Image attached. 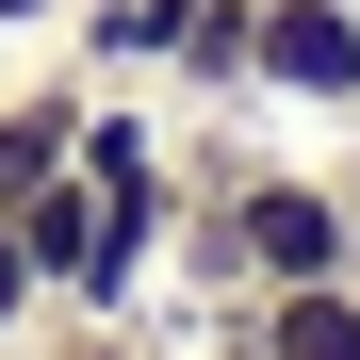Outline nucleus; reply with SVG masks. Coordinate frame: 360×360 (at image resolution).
<instances>
[{"label": "nucleus", "instance_id": "obj_1", "mask_svg": "<svg viewBox=\"0 0 360 360\" xmlns=\"http://www.w3.org/2000/svg\"><path fill=\"white\" fill-rule=\"evenodd\" d=\"M262 98L360 115V0H262Z\"/></svg>", "mask_w": 360, "mask_h": 360}, {"label": "nucleus", "instance_id": "obj_2", "mask_svg": "<svg viewBox=\"0 0 360 360\" xmlns=\"http://www.w3.org/2000/svg\"><path fill=\"white\" fill-rule=\"evenodd\" d=\"M66 164H82V66H49V82L0 98V213H33Z\"/></svg>", "mask_w": 360, "mask_h": 360}, {"label": "nucleus", "instance_id": "obj_3", "mask_svg": "<svg viewBox=\"0 0 360 360\" xmlns=\"http://www.w3.org/2000/svg\"><path fill=\"white\" fill-rule=\"evenodd\" d=\"M164 82L180 98H262V0H180L164 17Z\"/></svg>", "mask_w": 360, "mask_h": 360}, {"label": "nucleus", "instance_id": "obj_4", "mask_svg": "<svg viewBox=\"0 0 360 360\" xmlns=\"http://www.w3.org/2000/svg\"><path fill=\"white\" fill-rule=\"evenodd\" d=\"M246 328H262V360H360V278H278V295H246Z\"/></svg>", "mask_w": 360, "mask_h": 360}, {"label": "nucleus", "instance_id": "obj_5", "mask_svg": "<svg viewBox=\"0 0 360 360\" xmlns=\"http://www.w3.org/2000/svg\"><path fill=\"white\" fill-rule=\"evenodd\" d=\"M164 17H180V0H66L82 82H164Z\"/></svg>", "mask_w": 360, "mask_h": 360}, {"label": "nucleus", "instance_id": "obj_6", "mask_svg": "<svg viewBox=\"0 0 360 360\" xmlns=\"http://www.w3.org/2000/svg\"><path fill=\"white\" fill-rule=\"evenodd\" d=\"M49 328V278H33V246H17V213H0V344H33Z\"/></svg>", "mask_w": 360, "mask_h": 360}, {"label": "nucleus", "instance_id": "obj_7", "mask_svg": "<svg viewBox=\"0 0 360 360\" xmlns=\"http://www.w3.org/2000/svg\"><path fill=\"white\" fill-rule=\"evenodd\" d=\"M33 344H49V360H164V344H148V328H82V311H49V328H33Z\"/></svg>", "mask_w": 360, "mask_h": 360}, {"label": "nucleus", "instance_id": "obj_8", "mask_svg": "<svg viewBox=\"0 0 360 360\" xmlns=\"http://www.w3.org/2000/svg\"><path fill=\"white\" fill-rule=\"evenodd\" d=\"M49 17H66V0H0V49H17V33H49Z\"/></svg>", "mask_w": 360, "mask_h": 360}]
</instances>
